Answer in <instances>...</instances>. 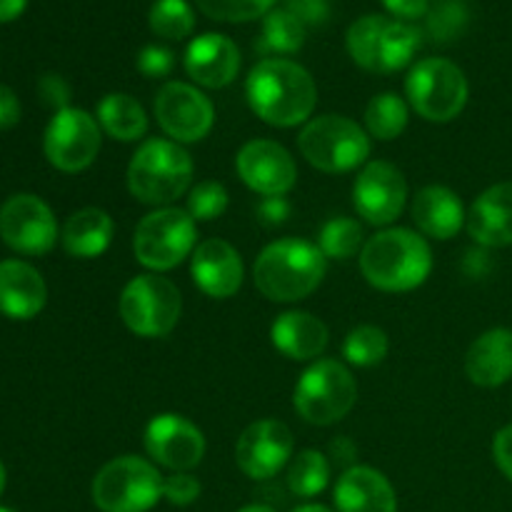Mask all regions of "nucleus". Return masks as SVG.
Instances as JSON below:
<instances>
[{"mask_svg":"<svg viewBox=\"0 0 512 512\" xmlns=\"http://www.w3.org/2000/svg\"><path fill=\"white\" fill-rule=\"evenodd\" d=\"M245 95L253 113L275 128H293L305 123L318 103L313 75L288 58L260 60L250 70Z\"/></svg>","mask_w":512,"mask_h":512,"instance_id":"f257e3e1","label":"nucleus"},{"mask_svg":"<svg viewBox=\"0 0 512 512\" xmlns=\"http://www.w3.org/2000/svg\"><path fill=\"white\" fill-rule=\"evenodd\" d=\"M360 270L373 288L405 293L428 280L433 270V250L415 230H380L360 250Z\"/></svg>","mask_w":512,"mask_h":512,"instance_id":"f03ea898","label":"nucleus"},{"mask_svg":"<svg viewBox=\"0 0 512 512\" xmlns=\"http://www.w3.org/2000/svg\"><path fill=\"white\" fill-rule=\"evenodd\" d=\"M328 273V258L310 240L283 238L258 255L253 268L255 288L273 303H298L308 298Z\"/></svg>","mask_w":512,"mask_h":512,"instance_id":"7ed1b4c3","label":"nucleus"},{"mask_svg":"<svg viewBox=\"0 0 512 512\" xmlns=\"http://www.w3.org/2000/svg\"><path fill=\"white\" fill-rule=\"evenodd\" d=\"M193 183V160L175 140L150 138L135 150L128 165V190L145 205L168 208Z\"/></svg>","mask_w":512,"mask_h":512,"instance_id":"20e7f679","label":"nucleus"},{"mask_svg":"<svg viewBox=\"0 0 512 512\" xmlns=\"http://www.w3.org/2000/svg\"><path fill=\"white\" fill-rule=\"evenodd\" d=\"M345 45L360 68L370 73H395L410 65L413 55L418 53L420 33L405 20L365 15L350 25Z\"/></svg>","mask_w":512,"mask_h":512,"instance_id":"39448f33","label":"nucleus"},{"mask_svg":"<svg viewBox=\"0 0 512 512\" xmlns=\"http://www.w3.org/2000/svg\"><path fill=\"white\" fill-rule=\"evenodd\" d=\"M165 478L153 463L135 455L110 460L93 480V503L100 512H148L163 498Z\"/></svg>","mask_w":512,"mask_h":512,"instance_id":"423d86ee","label":"nucleus"},{"mask_svg":"<svg viewBox=\"0 0 512 512\" xmlns=\"http://www.w3.org/2000/svg\"><path fill=\"white\" fill-rule=\"evenodd\" d=\"M195 220L183 208H158L145 215L133 235V253L140 265L163 273L183 263L198 248Z\"/></svg>","mask_w":512,"mask_h":512,"instance_id":"0eeeda50","label":"nucleus"},{"mask_svg":"<svg viewBox=\"0 0 512 512\" xmlns=\"http://www.w3.org/2000/svg\"><path fill=\"white\" fill-rule=\"evenodd\" d=\"M298 148L313 168L323 173H348L368 160L370 138L345 115H320L305 125Z\"/></svg>","mask_w":512,"mask_h":512,"instance_id":"6e6552de","label":"nucleus"},{"mask_svg":"<svg viewBox=\"0 0 512 512\" xmlns=\"http://www.w3.org/2000/svg\"><path fill=\"white\" fill-rule=\"evenodd\" d=\"M358 385L353 373L338 360H315L295 385L293 403L300 418L310 425H333L353 410Z\"/></svg>","mask_w":512,"mask_h":512,"instance_id":"1a4fd4ad","label":"nucleus"},{"mask_svg":"<svg viewBox=\"0 0 512 512\" xmlns=\"http://www.w3.org/2000/svg\"><path fill=\"white\" fill-rule=\"evenodd\" d=\"M118 310L130 333L140 338H165L178 325L183 300L180 290L168 278L145 273L125 285Z\"/></svg>","mask_w":512,"mask_h":512,"instance_id":"9d476101","label":"nucleus"},{"mask_svg":"<svg viewBox=\"0 0 512 512\" xmlns=\"http://www.w3.org/2000/svg\"><path fill=\"white\" fill-rule=\"evenodd\" d=\"M405 93L420 118L430 123H448L463 113L468 103V78L445 58H425L410 68Z\"/></svg>","mask_w":512,"mask_h":512,"instance_id":"9b49d317","label":"nucleus"},{"mask_svg":"<svg viewBox=\"0 0 512 512\" xmlns=\"http://www.w3.org/2000/svg\"><path fill=\"white\" fill-rule=\"evenodd\" d=\"M100 125L80 108H65L53 115L45 130V158L63 173H80L100 153Z\"/></svg>","mask_w":512,"mask_h":512,"instance_id":"f8f14e48","label":"nucleus"},{"mask_svg":"<svg viewBox=\"0 0 512 512\" xmlns=\"http://www.w3.org/2000/svg\"><path fill=\"white\" fill-rule=\"evenodd\" d=\"M155 118L175 143H198L213 130L215 108L195 85L170 80L155 95Z\"/></svg>","mask_w":512,"mask_h":512,"instance_id":"ddd939ff","label":"nucleus"},{"mask_svg":"<svg viewBox=\"0 0 512 512\" xmlns=\"http://www.w3.org/2000/svg\"><path fill=\"white\" fill-rule=\"evenodd\" d=\"M0 238L23 255H43L58 240L55 215L38 195H13L0 208Z\"/></svg>","mask_w":512,"mask_h":512,"instance_id":"4468645a","label":"nucleus"},{"mask_svg":"<svg viewBox=\"0 0 512 512\" xmlns=\"http://www.w3.org/2000/svg\"><path fill=\"white\" fill-rule=\"evenodd\" d=\"M145 450L150 458L173 473L198 468L205 455V438L195 423L175 413L155 415L145 428Z\"/></svg>","mask_w":512,"mask_h":512,"instance_id":"2eb2a0df","label":"nucleus"},{"mask_svg":"<svg viewBox=\"0 0 512 512\" xmlns=\"http://www.w3.org/2000/svg\"><path fill=\"white\" fill-rule=\"evenodd\" d=\"M408 185L403 173L385 160H373L360 170L353 185V203L360 218L370 225H390L403 213Z\"/></svg>","mask_w":512,"mask_h":512,"instance_id":"dca6fc26","label":"nucleus"},{"mask_svg":"<svg viewBox=\"0 0 512 512\" xmlns=\"http://www.w3.org/2000/svg\"><path fill=\"white\" fill-rule=\"evenodd\" d=\"M293 433L280 420H258L248 425L235 445L238 468L253 480L278 475L293 458Z\"/></svg>","mask_w":512,"mask_h":512,"instance_id":"f3484780","label":"nucleus"},{"mask_svg":"<svg viewBox=\"0 0 512 512\" xmlns=\"http://www.w3.org/2000/svg\"><path fill=\"white\" fill-rule=\"evenodd\" d=\"M235 168H238L240 180L265 198L290 193L298 180L293 155L280 143L265 138L245 143L235 158Z\"/></svg>","mask_w":512,"mask_h":512,"instance_id":"a211bd4d","label":"nucleus"},{"mask_svg":"<svg viewBox=\"0 0 512 512\" xmlns=\"http://www.w3.org/2000/svg\"><path fill=\"white\" fill-rule=\"evenodd\" d=\"M190 273L195 285L208 298H233L243 285V260L230 243L220 238L203 240L190 255Z\"/></svg>","mask_w":512,"mask_h":512,"instance_id":"6ab92c4d","label":"nucleus"},{"mask_svg":"<svg viewBox=\"0 0 512 512\" xmlns=\"http://www.w3.org/2000/svg\"><path fill=\"white\" fill-rule=\"evenodd\" d=\"M185 73L203 88H225L238 78L240 50L228 35L205 33L190 40L185 50Z\"/></svg>","mask_w":512,"mask_h":512,"instance_id":"aec40b11","label":"nucleus"},{"mask_svg":"<svg viewBox=\"0 0 512 512\" xmlns=\"http://www.w3.org/2000/svg\"><path fill=\"white\" fill-rule=\"evenodd\" d=\"M338 512H398V495L393 485L368 465H353L335 485Z\"/></svg>","mask_w":512,"mask_h":512,"instance_id":"412c9836","label":"nucleus"},{"mask_svg":"<svg viewBox=\"0 0 512 512\" xmlns=\"http://www.w3.org/2000/svg\"><path fill=\"white\" fill-rule=\"evenodd\" d=\"M468 233L483 248L512 245V183H498L470 205Z\"/></svg>","mask_w":512,"mask_h":512,"instance_id":"4be33fe9","label":"nucleus"},{"mask_svg":"<svg viewBox=\"0 0 512 512\" xmlns=\"http://www.w3.org/2000/svg\"><path fill=\"white\" fill-rule=\"evenodd\" d=\"M48 288L33 265L23 260L0 263V313L13 320H30L45 308Z\"/></svg>","mask_w":512,"mask_h":512,"instance_id":"5701e85b","label":"nucleus"},{"mask_svg":"<svg viewBox=\"0 0 512 512\" xmlns=\"http://www.w3.org/2000/svg\"><path fill=\"white\" fill-rule=\"evenodd\" d=\"M465 373L480 388H500L512 378V330L493 328L465 355Z\"/></svg>","mask_w":512,"mask_h":512,"instance_id":"b1692460","label":"nucleus"},{"mask_svg":"<svg viewBox=\"0 0 512 512\" xmlns=\"http://www.w3.org/2000/svg\"><path fill=\"white\" fill-rule=\"evenodd\" d=\"M410 213L420 233L435 240L455 238L468 220L460 198L445 185H428L420 190L413 198Z\"/></svg>","mask_w":512,"mask_h":512,"instance_id":"393cba45","label":"nucleus"},{"mask_svg":"<svg viewBox=\"0 0 512 512\" xmlns=\"http://www.w3.org/2000/svg\"><path fill=\"white\" fill-rule=\"evenodd\" d=\"M270 340L275 348L290 360H315L328 348V328L315 315L303 310H288L278 315L270 328Z\"/></svg>","mask_w":512,"mask_h":512,"instance_id":"a878e982","label":"nucleus"},{"mask_svg":"<svg viewBox=\"0 0 512 512\" xmlns=\"http://www.w3.org/2000/svg\"><path fill=\"white\" fill-rule=\"evenodd\" d=\"M113 218L100 208H83L68 218L63 228V248L73 258L90 260L103 255L113 240Z\"/></svg>","mask_w":512,"mask_h":512,"instance_id":"bb28decb","label":"nucleus"},{"mask_svg":"<svg viewBox=\"0 0 512 512\" xmlns=\"http://www.w3.org/2000/svg\"><path fill=\"white\" fill-rule=\"evenodd\" d=\"M98 125L120 143L140 140L148 130V115L143 105L128 93H108L98 103Z\"/></svg>","mask_w":512,"mask_h":512,"instance_id":"cd10ccee","label":"nucleus"},{"mask_svg":"<svg viewBox=\"0 0 512 512\" xmlns=\"http://www.w3.org/2000/svg\"><path fill=\"white\" fill-rule=\"evenodd\" d=\"M308 38V28L285 8L270 10L263 20V33L255 40V48L263 55H293Z\"/></svg>","mask_w":512,"mask_h":512,"instance_id":"c85d7f7f","label":"nucleus"},{"mask_svg":"<svg viewBox=\"0 0 512 512\" xmlns=\"http://www.w3.org/2000/svg\"><path fill=\"white\" fill-rule=\"evenodd\" d=\"M408 103L398 93H380L365 108V128L370 138L395 140L408 128Z\"/></svg>","mask_w":512,"mask_h":512,"instance_id":"c756f323","label":"nucleus"},{"mask_svg":"<svg viewBox=\"0 0 512 512\" xmlns=\"http://www.w3.org/2000/svg\"><path fill=\"white\" fill-rule=\"evenodd\" d=\"M330 483V463L318 450H300L288 468V488L298 498H315Z\"/></svg>","mask_w":512,"mask_h":512,"instance_id":"7c9ffc66","label":"nucleus"},{"mask_svg":"<svg viewBox=\"0 0 512 512\" xmlns=\"http://www.w3.org/2000/svg\"><path fill=\"white\" fill-rule=\"evenodd\" d=\"M148 23L158 38L183 40L195 30V13L188 0H155Z\"/></svg>","mask_w":512,"mask_h":512,"instance_id":"2f4dec72","label":"nucleus"},{"mask_svg":"<svg viewBox=\"0 0 512 512\" xmlns=\"http://www.w3.org/2000/svg\"><path fill=\"white\" fill-rule=\"evenodd\" d=\"M363 245V225L353 218H333L320 230L318 248L325 258L350 260L363 250Z\"/></svg>","mask_w":512,"mask_h":512,"instance_id":"473e14b6","label":"nucleus"},{"mask_svg":"<svg viewBox=\"0 0 512 512\" xmlns=\"http://www.w3.org/2000/svg\"><path fill=\"white\" fill-rule=\"evenodd\" d=\"M388 355V335L375 325H360L350 330L343 343V358L358 368H373Z\"/></svg>","mask_w":512,"mask_h":512,"instance_id":"72a5a7b5","label":"nucleus"},{"mask_svg":"<svg viewBox=\"0 0 512 512\" xmlns=\"http://www.w3.org/2000/svg\"><path fill=\"white\" fill-rule=\"evenodd\" d=\"M465 0H435L428 10V33L435 43H453L468 28Z\"/></svg>","mask_w":512,"mask_h":512,"instance_id":"f704fd0d","label":"nucleus"},{"mask_svg":"<svg viewBox=\"0 0 512 512\" xmlns=\"http://www.w3.org/2000/svg\"><path fill=\"white\" fill-rule=\"evenodd\" d=\"M200 13L220 23H250L273 10L275 0H195Z\"/></svg>","mask_w":512,"mask_h":512,"instance_id":"c9c22d12","label":"nucleus"},{"mask_svg":"<svg viewBox=\"0 0 512 512\" xmlns=\"http://www.w3.org/2000/svg\"><path fill=\"white\" fill-rule=\"evenodd\" d=\"M228 190L215 180L198 183L188 193V213L195 223L200 220H215L228 210Z\"/></svg>","mask_w":512,"mask_h":512,"instance_id":"e433bc0d","label":"nucleus"},{"mask_svg":"<svg viewBox=\"0 0 512 512\" xmlns=\"http://www.w3.org/2000/svg\"><path fill=\"white\" fill-rule=\"evenodd\" d=\"M163 498L178 508L193 505L200 498V483L190 473H173L170 478H165Z\"/></svg>","mask_w":512,"mask_h":512,"instance_id":"4c0bfd02","label":"nucleus"},{"mask_svg":"<svg viewBox=\"0 0 512 512\" xmlns=\"http://www.w3.org/2000/svg\"><path fill=\"white\" fill-rule=\"evenodd\" d=\"M175 65L173 50L165 45H145L138 53V70L145 78H165Z\"/></svg>","mask_w":512,"mask_h":512,"instance_id":"58836bf2","label":"nucleus"},{"mask_svg":"<svg viewBox=\"0 0 512 512\" xmlns=\"http://www.w3.org/2000/svg\"><path fill=\"white\" fill-rule=\"evenodd\" d=\"M283 8L300 20L305 28H320L330 18L328 0H285Z\"/></svg>","mask_w":512,"mask_h":512,"instance_id":"ea45409f","label":"nucleus"},{"mask_svg":"<svg viewBox=\"0 0 512 512\" xmlns=\"http://www.w3.org/2000/svg\"><path fill=\"white\" fill-rule=\"evenodd\" d=\"M38 95L48 108H55V113L70 108V85L60 75L48 73L38 80Z\"/></svg>","mask_w":512,"mask_h":512,"instance_id":"a19ab883","label":"nucleus"},{"mask_svg":"<svg viewBox=\"0 0 512 512\" xmlns=\"http://www.w3.org/2000/svg\"><path fill=\"white\" fill-rule=\"evenodd\" d=\"M493 458L498 463V468L503 470L505 478L512 483V425H505L503 430H498L493 440Z\"/></svg>","mask_w":512,"mask_h":512,"instance_id":"79ce46f5","label":"nucleus"},{"mask_svg":"<svg viewBox=\"0 0 512 512\" xmlns=\"http://www.w3.org/2000/svg\"><path fill=\"white\" fill-rule=\"evenodd\" d=\"M258 215L265 225H283L290 218V203L285 195H273L258 205Z\"/></svg>","mask_w":512,"mask_h":512,"instance_id":"37998d69","label":"nucleus"},{"mask_svg":"<svg viewBox=\"0 0 512 512\" xmlns=\"http://www.w3.org/2000/svg\"><path fill=\"white\" fill-rule=\"evenodd\" d=\"M385 8L398 20H415L428 15L430 0H383Z\"/></svg>","mask_w":512,"mask_h":512,"instance_id":"c03bdc74","label":"nucleus"},{"mask_svg":"<svg viewBox=\"0 0 512 512\" xmlns=\"http://www.w3.org/2000/svg\"><path fill=\"white\" fill-rule=\"evenodd\" d=\"M20 120V103L18 95L10 88L0 85V130H8L18 125Z\"/></svg>","mask_w":512,"mask_h":512,"instance_id":"a18cd8bd","label":"nucleus"},{"mask_svg":"<svg viewBox=\"0 0 512 512\" xmlns=\"http://www.w3.org/2000/svg\"><path fill=\"white\" fill-rule=\"evenodd\" d=\"M25 8H28V0H0V23L20 18Z\"/></svg>","mask_w":512,"mask_h":512,"instance_id":"49530a36","label":"nucleus"},{"mask_svg":"<svg viewBox=\"0 0 512 512\" xmlns=\"http://www.w3.org/2000/svg\"><path fill=\"white\" fill-rule=\"evenodd\" d=\"M333 450L335 455H340V460H350L355 455V448L348 443V440H338V443L333 445Z\"/></svg>","mask_w":512,"mask_h":512,"instance_id":"de8ad7c7","label":"nucleus"},{"mask_svg":"<svg viewBox=\"0 0 512 512\" xmlns=\"http://www.w3.org/2000/svg\"><path fill=\"white\" fill-rule=\"evenodd\" d=\"M238 512H275V510L270 508V505H245V508Z\"/></svg>","mask_w":512,"mask_h":512,"instance_id":"09e8293b","label":"nucleus"},{"mask_svg":"<svg viewBox=\"0 0 512 512\" xmlns=\"http://www.w3.org/2000/svg\"><path fill=\"white\" fill-rule=\"evenodd\" d=\"M293 512H333V510H328L325 505H303V508H298Z\"/></svg>","mask_w":512,"mask_h":512,"instance_id":"8fccbe9b","label":"nucleus"},{"mask_svg":"<svg viewBox=\"0 0 512 512\" xmlns=\"http://www.w3.org/2000/svg\"><path fill=\"white\" fill-rule=\"evenodd\" d=\"M3 488H5V468L3 463H0V493H3Z\"/></svg>","mask_w":512,"mask_h":512,"instance_id":"3c124183","label":"nucleus"},{"mask_svg":"<svg viewBox=\"0 0 512 512\" xmlns=\"http://www.w3.org/2000/svg\"><path fill=\"white\" fill-rule=\"evenodd\" d=\"M0 512H15V510H10V508H0Z\"/></svg>","mask_w":512,"mask_h":512,"instance_id":"603ef678","label":"nucleus"}]
</instances>
